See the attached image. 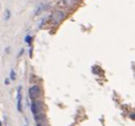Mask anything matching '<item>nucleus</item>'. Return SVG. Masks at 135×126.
Segmentation results:
<instances>
[{
	"mask_svg": "<svg viewBox=\"0 0 135 126\" xmlns=\"http://www.w3.org/2000/svg\"><path fill=\"white\" fill-rule=\"evenodd\" d=\"M32 47L30 48V58H32Z\"/></svg>",
	"mask_w": 135,
	"mask_h": 126,
	"instance_id": "obj_11",
	"label": "nucleus"
},
{
	"mask_svg": "<svg viewBox=\"0 0 135 126\" xmlns=\"http://www.w3.org/2000/svg\"><path fill=\"white\" fill-rule=\"evenodd\" d=\"M1 125H2V124H1V122H0V126H1Z\"/></svg>",
	"mask_w": 135,
	"mask_h": 126,
	"instance_id": "obj_14",
	"label": "nucleus"
},
{
	"mask_svg": "<svg viewBox=\"0 0 135 126\" xmlns=\"http://www.w3.org/2000/svg\"><path fill=\"white\" fill-rule=\"evenodd\" d=\"M24 41L27 43V44L31 45V44H32V36H30V35L25 36V38H24Z\"/></svg>",
	"mask_w": 135,
	"mask_h": 126,
	"instance_id": "obj_4",
	"label": "nucleus"
},
{
	"mask_svg": "<svg viewBox=\"0 0 135 126\" xmlns=\"http://www.w3.org/2000/svg\"><path fill=\"white\" fill-rule=\"evenodd\" d=\"M23 52H24V49H21V52H19V55H18V57H21V56L23 54Z\"/></svg>",
	"mask_w": 135,
	"mask_h": 126,
	"instance_id": "obj_10",
	"label": "nucleus"
},
{
	"mask_svg": "<svg viewBox=\"0 0 135 126\" xmlns=\"http://www.w3.org/2000/svg\"><path fill=\"white\" fill-rule=\"evenodd\" d=\"M10 78H11L12 80L16 79V73H15V71H14L13 69H12L11 72H10Z\"/></svg>",
	"mask_w": 135,
	"mask_h": 126,
	"instance_id": "obj_8",
	"label": "nucleus"
},
{
	"mask_svg": "<svg viewBox=\"0 0 135 126\" xmlns=\"http://www.w3.org/2000/svg\"><path fill=\"white\" fill-rule=\"evenodd\" d=\"M40 94V87L38 86H32L29 89V95L32 100H34Z\"/></svg>",
	"mask_w": 135,
	"mask_h": 126,
	"instance_id": "obj_2",
	"label": "nucleus"
},
{
	"mask_svg": "<svg viewBox=\"0 0 135 126\" xmlns=\"http://www.w3.org/2000/svg\"><path fill=\"white\" fill-rule=\"evenodd\" d=\"M10 15H11V13H10V10L9 9H6V11H5V20H8V19H10Z\"/></svg>",
	"mask_w": 135,
	"mask_h": 126,
	"instance_id": "obj_7",
	"label": "nucleus"
},
{
	"mask_svg": "<svg viewBox=\"0 0 135 126\" xmlns=\"http://www.w3.org/2000/svg\"><path fill=\"white\" fill-rule=\"evenodd\" d=\"M45 9V7H44V5L43 4H40V6H39V8H37V10H36V12H35V16H38L40 13H41L43 10Z\"/></svg>",
	"mask_w": 135,
	"mask_h": 126,
	"instance_id": "obj_6",
	"label": "nucleus"
},
{
	"mask_svg": "<svg viewBox=\"0 0 135 126\" xmlns=\"http://www.w3.org/2000/svg\"><path fill=\"white\" fill-rule=\"evenodd\" d=\"M64 18H65V14H64V12L61 11V10H56V11L52 14L53 23L56 25L59 24L64 19Z\"/></svg>",
	"mask_w": 135,
	"mask_h": 126,
	"instance_id": "obj_1",
	"label": "nucleus"
},
{
	"mask_svg": "<svg viewBox=\"0 0 135 126\" xmlns=\"http://www.w3.org/2000/svg\"><path fill=\"white\" fill-rule=\"evenodd\" d=\"M6 84H7V85H8V78H7V79H6Z\"/></svg>",
	"mask_w": 135,
	"mask_h": 126,
	"instance_id": "obj_13",
	"label": "nucleus"
},
{
	"mask_svg": "<svg viewBox=\"0 0 135 126\" xmlns=\"http://www.w3.org/2000/svg\"><path fill=\"white\" fill-rule=\"evenodd\" d=\"M8 51H10V48H9V47H8V48L6 49V52H8Z\"/></svg>",
	"mask_w": 135,
	"mask_h": 126,
	"instance_id": "obj_12",
	"label": "nucleus"
},
{
	"mask_svg": "<svg viewBox=\"0 0 135 126\" xmlns=\"http://www.w3.org/2000/svg\"><path fill=\"white\" fill-rule=\"evenodd\" d=\"M64 3H65L67 6H71V5H74L78 0H63Z\"/></svg>",
	"mask_w": 135,
	"mask_h": 126,
	"instance_id": "obj_5",
	"label": "nucleus"
},
{
	"mask_svg": "<svg viewBox=\"0 0 135 126\" xmlns=\"http://www.w3.org/2000/svg\"><path fill=\"white\" fill-rule=\"evenodd\" d=\"M21 100H22V95H21V87L18 88V95H17V108L20 112L22 111V106H21Z\"/></svg>",
	"mask_w": 135,
	"mask_h": 126,
	"instance_id": "obj_3",
	"label": "nucleus"
},
{
	"mask_svg": "<svg viewBox=\"0 0 135 126\" xmlns=\"http://www.w3.org/2000/svg\"><path fill=\"white\" fill-rule=\"evenodd\" d=\"M45 20H46V19H45V18H44V19H42L41 23H40V25H39V29H42V28H43V26H44V25H45Z\"/></svg>",
	"mask_w": 135,
	"mask_h": 126,
	"instance_id": "obj_9",
	"label": "nucleus"
},
{
	"mask_svg": "<svg viewBox=\"0 0 135 126\" xmlns=\"http://www.w3.org/2000/svg\"><path fill=\"white\" fill-rule=\"evenodd\" d=\"M25 126H26V125H25Z\"/></svg>",
	"mask_w": 135,
	"mask_h": 126,
	"instance_id": "obj_15",
	"label": "nucleus"
}]
</instances>
